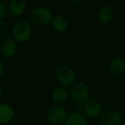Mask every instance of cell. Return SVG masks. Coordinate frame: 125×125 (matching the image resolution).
<instances>
[{"instance_id":"17","label":"cell","mask_w":125,"mask_h":125,"mask_svg":"<svg viewBox=\"0 0 125 125\" xmlns=\"http://www.w3.org/2000/svg\"><path fill=\"white\" fill-rule=\"evenodd\" d=\"M8 34V27L4 21L0 20V43L7 38Z\"/></svg>"},{"instance_id":"1","label":"cell","mask_w":125,"mask_h":125,"mask_svg":"<svg viewBox=\"0 0 125 125\" xmlns=\"http://www.w3.org/2000/svg\"><path fill=\"white\" fill-rule=\"evenodd\" d=\"M53 16V12L50 8L45 5H39L30 11L29 22L32 26L37 28L46 27L51 24Z\"/></svg>"},{"instance_id":"19","label":"cell","mask_w":125,"mask_h":125,"mask_svg":"<svg viewBox=\"0 0 125 125\" xmlns=\"http://www.w3.org/2000/svg\"><path fill=\"white\" fill-rule=\"evenodd\" d=\"M67 1L70 4H77V3L80 2L81 0H67Z\"/></svg>"},{"instance_id":"4","label":"cell","mask_w":125,"mask_h":125,"mask_svg":"<svg viewBox=\"0 0 125 125\" xmlns=\"http://www.w3.org/2000/svg\"><path fill=\"white\" fill-rule=\"evenodd\" d=\"M69 89H70V99L75 104H83L90 98L88 87L87 86V84L82 82L76 81Z\"/></svg>"},{"instance_id":"5","label":"cell","mask_w":125,"mask_h":125,"mask_svg":"<svg viewBox=\"0 0 125 125\" xmlns=\"http://www.w3.org/2000/svg\"><path fill=\"white\" fill-rule=\"evenodd\" d=\"M69 115V111L63 105L55 104L48 109L45 114V118L47 122L51 124L59 125L64 123L67 116Z\"/></svg>"},{"instance_id":"2","label":"cell","mask_w":125,"mask_h":125,"mask_svg":"<svg viewBox=\"0 0 125 125\" xmlns=\"http://www.w3.org/2000/svg\"><path fill=\"white\" fill-rule=\"evenodd\" d=\"M11 38L18 44H24L29 41L33 35V27L29 21L20 20L15 22L10 29Z\"/></svg>"},{"instance_id":"10","label":"cell","mask_w":125,"mask_h":125,"mask_svg":"<svg viewBox=\"0 0 125 125\" xmlns=\"http://www.w3.org/2000/svg\"><path fill=\"white\" fill-rule=\"evenodd\" d=\"M115 15V10L112 5L106 4L102 5L97 12V20L100 24L105 25L110 23L113 20Z\"/></svg>"},{"instance_id":"18","label":"cell","mask_w":125,"mask_h":125,"mask_svg":"<svg viewBox=\"0 0 125 125\" xmlns=\"http://www.w3.org/2000/svg\"><path fill=\"white\" fill-rule=\"evenodd\" d=\"M4 72H5V66H4V62L0 59V78H2L4 76Z\"/></svg>"},{"instance_id":"13","label":"cell","mask_w":125,"mask_h":125,"mask_svg":"<svg viewBox=\"0 0 125 125\" xmlns=\"http://www.w3.org/2000/svg\"><path fill=\"white\" fill-rule=\"evenodd\" d=\"M52 28L55 32L58 33H63L69 30L70 27V23L69 19L63 15H56L53 16L52 22Z\"/></svg>"},{"instance_id":"21","label":"cell","mask_w":125,"mask_h":125,"mask_svg":"<svg viewBox=\"0 0 125 125\" xmlns=\"http://www.w3.org/2000/svg\"><path fill=\"white\" fill-rule=\"evenodd\" d=\"M1 99H2V88L0 87V101H1Z\"/></svg>"},{"instance_id":"7","label":"cell","mask_w":125,"mask_h":125,"mask_svg":"<svg viewBox=\"0 0 125 125\" xmlns=\"http://www.w3.org/2000/svg\"><path fill=\"white\" fill-rule=\"evenodd\" d=\"M103 111L104 110L101 102L95 98H89L83 103V113L87 117L93 119L99 118Z\"/></svg>"},{"instance_id":"9","label":"cell","mask_w":125,"mask_h":125,"mask_svg":"<svg viewBox=\"0 0 125 125\" xmlns=\"http://www.w3.org/2000/svg\"><path fill=\"white\" fill-rule=\"evenodd\" d=\"M70 98V89L62 86L55 87L51 93V99L55 104L62 105L68 101Z\"/></svg>"},{"instance_id":"23","label":"cell","mask_w":125,"mask_h":125,"mask_svg":"<svg viewBox=\"0 0 125 125\" xmlns=\"http://www.w3.org/2000/svg\"><path fill=\"white\" fill-rule=\"evenodd\" d=\"M0 2H6V0H0Z\"/></svg>"},{"instance_id":"14","label":"cell","mask_w":125,"mask_h":125,"mask_svg":"<svg viewBox=\"0 0 125 125\" xmlns=\"http://www.w3.org/2000/svg\"><path fill=\"white\" fill-rule=\"evenodd\" d=\"M8 6L10 15L16 17H20L25 14L28 4L27 0H9Z\"/></svg>"},{"instance_id":"24","label":"cell","mask_w":125,"mask_h":125,"mask_svg":"<svg viewBox=\"0 0 125 125\" xmlns=\"http://www.w3.org/2000/svg\"><path fill=\"white\" fill-rule=\"evenodd\" d=\"M0 54H1V51H0Z\"/></svg>"},{"instance_id":"15","label":"cell","mask_w":125,"mask_h":125,"mask_svg":"<svg viewBox=\"0 0 125 125\" xmlns=\"http://www.w3.org/2000/svg\"><path fill=\"white\" fill-rule=\"evenodd\" d=\"M64 125H87V116L83 113L78 111L69 112Z\"/></svg>"},{"instance_id":"20","label":"cell","mask_w":125,"mask_h":125,"mask_svg":"<svg viewBox=\"0 0 125 125\" xmlns=\"http://www.w3.org/2000/svg\"><path fill=\"white\" fill-rule=\"evenodd\" d=\"M123 124L125 125V114H123Z\"/></svg>"},{"instance_id":"11","label":"cell","mask_w":125,"mask_h":125,"mask_svg":"<svg viewBox=\"0 0 125 125\" xmlns=\"http://www.w3.org/2000/svg\"><path fill=\"white\" fill-rule=\"evenodd\" d=\"M16 111L11 104L0 102V124H8L15 119Z\"/></svg>"},{"instance_id":"6","label":"cell","mask_w":125,"mask_h":125,"mask_svg":"<svg viewBox=\"0 0 125 125\" xmlns=\"http://www.w3.org/2000/svg\"><path fill=\"white\" fill-rule=\"evenodd\" d=\"M123 114L114 109H106L99 116L100 125H121L123 123Z\"/></svg>"},{"instance_id":"22","label":"cell","mask_w":125,"mask_h":125,"mask_svg":"<svg viewBox=\"0 0 125 125\" xmlns=\"http://www.w3.org/2000/svg\"><path fill=\"white\" fill-rule=\"evenodd\" d=\"M123 84H124V86H125V75H124V79H123Z\"/></svg>"},{"instance_id":"12","label":"cell","mask_w":125,"mask_h":125,"mask_svg":"<svg viewBox=\"0 0 125 125\" xmlns=\"http://www.w3.org/2000/svg\"><path fill=\"white\" fill-rule=\"evenodd\" d=\"M108 70L111 75L115 76L125 75V58L115 57L108 63Z\"/></svg>"},{"instance_id":"8","label":"cell","mask_w":125,"mask_h":125,"mask_svg":"<svg viewBox=\"0 0 125 125\" xmlns=\"http://www.w3.org/2000/svg\"><path fill=\"white\" fill-rule=\"evenodd\" d=\"M0 51L4 57L12 58L18 52V43L11 37H7L0 43Z\"/></svg>"},{"instance_id":"16","label":"cell","mask_w":125,"mask_h":125,"mask_svg":"<svg viewBox=\"0 0 125 125\" xmlns=\"http://www.w3.org/2000/svg\"><path fill=\"white\" fill-rule=\"evenodd\" d=\"M10 15L9 6L6 2H0V20L4 21Z\"/></svg>"},{"instance_id":"3","label":"cell","mask_w":125,"mask_h":125,"mask_svg":"<svg viewBox=\"0 0 125 125\" xmlns=\"http://www.w3.org/2000/svg\"><path fill=\"white\" fill-rule=\"evenodd\" d=\"M55 77L60 86L70 88L76 82V72L69 64H60L56 68Z\"/></svg>"}]
</instances>
